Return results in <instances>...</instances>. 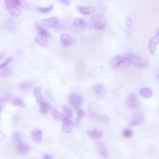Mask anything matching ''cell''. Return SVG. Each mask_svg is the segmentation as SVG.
Here are the masks:
<instances>
[{
	"label": "cell",
	"mask_w": 159,
	"mask_h": 159,
	"mask_svg": "<svg viewBox=\"0 0 159 159\" xmlns=\"http://www.w3.org/2000/svg\"><path fill=\"white\" fill-rule=\"evenodd\" d=\"M77 11L85 15H87L94 13L96 10L93 7H85L77 6L76 7Z\"/></svg>",
	"instance_id": "13"
},
{
	"label": "cell",
	"mask_w": 159,
	"mask_h": 159,
	"mask_svg": "<svg viewBox=\"0 0 159 159\" xmlns=\"http://www.w3.org/2000/svg\"><path fill=\"white\" fill-rule=\"evenodd\" d=\"M43 158L44 159H51L52 158L51 156L49 154H45L43 156Z\"/></svg>",
	"instance_id": "38"
},
{
	"label": "cell",
	"mask_w": 159,
	"mask_h": 159,
	"mask_svg": "<svg viewBox=\"0 0 159 159\" xmlns=\"http://www.w3.org/2000/svg\"><path fill=\"white\" fill-rule=\"evenodd\" d=\"M65 6L69 7L70 5V0H59Z\"/></svg>",
	"instance_id": "36"
},
{
	"label": "cell",
	"mask_w": 159,
	"mask_h": 159,
	"mask_svg": "<svg viewBox=\"0 0 159 159\" xmlns=\"http://www.w3.org/2000/svg\"><path fill=\"white\" fill-rule=\"evenodd\" d=\"M131 63L136 67L139 69H144L149 65L148 61L145 58L131 53H130Z\"/></svg>",
	"instance_id": "1"
},
{
	"label": "cell",
	"mask_w": 159,
	"mask_h": 159,
	"mask_svg": "<svg viewBox=\"0 0 159 159\" xmlns=\"http://www.w3.org/2000/svg\"><path fill=\"white\" fill-rule=\"evenodd\" d=\"M126 103L128 106L130 108L134 109L137 107L138 104L136 97L134 93H131L127 97Z\"/></svg>",
	"instance_id": "10"
},
{
	"label": "cell",
	"mask_w": 159,
	"mask_h": 159,
	"mask_svg": "<svg viewBox=\"0 0 159 159\" xmlns=\"http://www.w3.org/2000/svg\"><path fill=\"white\" fill-rule=\"evenodd\" d=\"M60 40L62 45L66 47L70 46L72 43L71 37L66 34H62L60 37Z\"/></svg>",
	"instance_id": "17"
},
{
	"label": "cell",
	"mask_w": 159,
	"mask_h": 159,
	"mask_svg": "<svg viewBox=\"0 0 159 159\" xmlns=\"http://www.w3.org/2000/svg\"><path fill=\"white\" fill-rule=\"evenodd\" d=\"M76 111L77 114V116L75 120L76 125H77L85 116V113L84 111L80 108L76 109Z\"/></svg>",
	"instance_id": "22"
},
{
	"label": "cell",
	"mask_w": 159,
	"mask_h": 159,
	"mask_svg": "<svg viewBox=\"0 0 159 159\" xmlns=\"http://www.w3.org/2000/svg\"><path fill=\"white\" fill-rule=\"evenodd\" d=\"M91 20L94 24H101L106 25L107 23L106 17L100 13H97L93 15L91 17Z\"/></svg>",
	"instance_id": "9"
},
{
	"label": "cell",
	"mask_w": 159,
	"mask_h": 159,
	"mask_svg": "<svg viewBox=\"0 0 159 159\" xmlns=\"http://www.w3.org/2000/svg\"><path fill=\"white\" fill-rule=\"evenodd\" d=\"M16 5L26 10H30L32 9L31 4L25 0H17Z\"/></svg>",
	"instance_id": "21"
},
{
	"label": "cell",
	"mask_w": 159,
	"mask_h": 159,
	"mask_svg": "<svg viewBox=\"0 0 159 159\" xmlns=\"http://www.w3.org/2000/svg\"><path fill=\"white\" fill-rule=\"evenodd\" d=\"M145 120V117L143 114L137 113L132 117L129 125L132 127H134L140 125L143 123Z\"/></svg>",
	"instance_id": "6"
},
{
	"label": "cell",
	"mask_w": 159,
	"mask_h": 159,
	"mask_svg": "<svg viewBox=\"0 0 159 159\" xmlns=\"http://www.w3.org/2000/svg\"><path fill=\"white\" fill-rule=\"evenodd\" d=\"M36 29L39 32V33L45 34L48 35L47 31L45 29L42 27L38 23H37L36 24Z\"/></svg>",
	"instance_id": "33"
},
{
	"label": "cell",
	"mask_w": 159,
	"mask_h": 159,
	"mask_svg": "<svg viewBox=\"0 0 159 159\" xmlns=\"http://www.w3.org/2000/svg\"><path fill=\"white\" fill-rule=\"evenodd\" d=\"M128 63V60L126 55L118 56L113 57L110 61L111 66L115 69L118 68L123 64Z\"/></svg>",
	"instance_id": "3"
},
{
	"label": "cell",
	"mask_w": 159,
	"mask_h": 159,
	"mask_svg": "<svg viewBox=\"0 0 159 159\" xmlns=\"http://www.w3.org/2000/svg\"><path fill=\"white\" fill-rule=\"evenodd\" d=\"M8 10L12 16L17 17L22 15V11L20 9L14 5H7Z\"/></svg>",
	"instance_id": "14"
},
{
	"label": "cell",
	"mask_w": 159,
	"mask_h": 159,
	"mask_svg": "<svg viewBox=\"0 0 159 159\" xmlns=\"http://www.w3.org/2000/svg\"><path fill=\"white\" fill-rule=\"evenodd\" d=\"M63 109L66 115L69 118L73 116V112L71 108L69 106L65 105L63 106Z\"/></svg>",
	"instance_id": "28"
},
{
	"label": "cell",
	"mask_w": 159,
	"mask_h": 159,
	"mask_svg": "<svg viewBox=\"0 0 159 159\" xmlns=\"http://www.w3.org/2000/svg\"><path fill=\"white\" fill-rule=\"evenodd\" d=\"M139 92L141 96L146 98H151L153 93V91L151 89L146 87L141 88Z\"/></svg>",
	"instance_id": "19"
},
{
	"label": "cell",
	"mask_w": 159,
	"mask_h": 159,
	"mask_svg": "<svg viewBox=\"0 0 159 159\" xmlns=\"http://www.w3.org/2000/svg\"><path fill=\"white\" fill-rule=\"evenodd\" d=\"M13 59V58L12 56L8 57L4 62L1 64V65H0V68H2L5 67L6 66L11 63Z\"/></svg>",
	"instance_id": "34"
},
{
	"label": "cell",
	"mask_w": 159,
	"mask_h": 159,
	"mask_svg": "<svg viewBox=\"0 0 159 159\" xmlns=\"http://www.w3.org/2000/svg\"><path fill=\"white\" fill-rule=\"evenodd\" d=\"M133 132L130 129L127 128L123 130V135L126 138H131L133 135Z\"/></svg>",
	"instance_id": "32"
},
{
	"label": "cell",
	"mask_w": 159,
	"mask_h": 159,
	"mask_svg": "<svg viewBox=\"0 0 159 159\" xmlns=\"http://www.w3.org/2000/svg\"><path fill=\"white\" fill-rule=\"evenodd\" d=\"M51 106L47 102L45 101H41L40 103V111L44 114L48 113L51 108Z\"/></svg>",
	"instance_id": "18"
},
{
	"label": "cell",
	"mask_w": 159,
	"mask_h": 159,
	"mask_svg": "<svg viewBox=\"0 0 159 159\" xmlns=\"http://www.w3.org/2000/svg\"><path fill=\"white\" fill-rule=\"evenodd\" d=\"M69 102L75 109L80 108L83 103V99L82 97L76 93H73L69 97Z\"/></svg>",
	"instance_id": "2"
},
{
	"label": "cell",
	"mask_w": 159,
	"mask_h": 159,
	"mask_svg": "<svg viewBox=\"0 0 159 159\" xmlns=\"http://www.w3.org/2000/svg\"><path fill=\"white\" fill-rule=\"evenodd\" d=\"M32 86L31 84L30 83H22L19 84V88L21 90L26 91L30 90Z\"/></svg>",
	"instance_id": "30"
},
{
	"label": "cell",
	"mask_w": 159,
	"mask_h": 159,
	"mask_svg": "<svg viewBox=\"0 0 159 159\" xmlns=\"http://www.w3.org/2000/svg\"><path fill=\"white\" fill-rule=\"evenodd\" d=\"M93 88L94 92L99 94L104 95L106 92V88L102 83L94 84Z\"/></svg>",
	"instance_id": "16"
},
{
	"label": "cell",
	"mask_w": 159,
	"mask_h": 159,
	"mask_svg": "<svg viewBox=\"0 0 159 159\" xmlns=\"http://www.w3.org/2000/svg\"><path fill=\"white\" fill-rule=\"evenodd\" d=\"M47 36V34L39 33L35 38V41L41 47H47L49 43Z\"/></svg>",
	"instance_id": "7"
},
{
	"label": "cell",
	"mask_w": 159,
	"mask_h": 159,
	"mask_svg": "<svg viewBox=\"0 0 159 159\" xmlns=\"http://www.w3.org/2000/svg\"><path fill=\"white\" fill-rule=\"evenodd\" d=\"M126 25L128 27L130 28L132 26V21L130 17H128L127 18L126 21Z\"/></svg>",
	"instance_id": "37"
},
{
	"label": "cell",
	"mask_w": 159,
	"mask_h": 159,
	"mask_svg": "<svg viewBox=\"0 0 159 159\" xmlns=\"http://www.w3.org/2000/svg\"><path fill=\"white\" fill-rule=\"evenodd\" d=\"M16 152L21 154L28 153L30 151L29 146L21 140L16 144Z\"/></svg>",
	"instance_id": "8"
},
{
	"label": "cell",
	"mask_w": 159,
	"mask_h": 159,
	"mask_svg": "<svg viewBox=\"0 0 159 159\" xmlns=\"http://www.w3.org/2000/svg\"><path fill=\"white\" fill-rule=\"evenodd\" d=\"M159 43V32L157 34L150 40L148 45L149 51L154 54L156 45Z\"/></svg>",
	"instance_id": "12"
},
{
	"label": "cell",
	"mask_w": 159,
	"mask_h": 159,
	"mask_svg": "<svg viewBox=\"0 0 159 159\" xmlns=\"http://www.w3.org/2000/svg\"><path fill=\"white\" fill-rule=\"evenodd\" d=\"M87 134L93 140H98L103 135L102 131L98 128H94L92 131H88Z\"/></svg>",
	"instance_id": "15"
},
{
	"label": "cell",
	"mask_w": 159,
	"mask_h": 159,
	"mask_svg": "<svg viewBox=\"0 0 159 159\" xmlns=\"http://www.w3.org/2000/svg\"><path fill=\"white\" fill-rule=\"evenodd\" d=\"M99 151L100 155L103 157L108 158L109 157V154L105 146L103 143L100 142L98 144Z\"/></svg>",
	"instance_id": "20"
},
{
	"label": "cell",
	"mask_w": 159,
	"mask_h": 159,
	"mask_svg": "<svg viewBox=\"0 0 159 159\" xmlns=\"http://www.w3.org/2000/svg\"><path fill=\"white\" fill-rule=\"evenodd\" d=\"M52 114L53 117L56 120H61L63 114L60 113L54 108H53L52 110Z\"/></svg>",
	"instance_id": "26"
},
{
	"label": "cell",
	"mask_w": 159,
	"mask_h": 159,
	"mask_svg": "<svg viewBox=\"0 0 159 159\" xmlns=\"http://www.w3.org/2000/svg\"><path fill=\"white\" fill-rule=\"evenodd\" d=\"M30 136L35 142L40 143L42 139V133L41 130L34 129L32 130L30 133Z\"/></svg>",
	"instance_id": "11"
},
{
	"label": "cell",
	"mask_w": 159,
	"mask_h": 159,
	"mask_svg": "<svg viewBox=\"0 0 159 159\" xmlns=\"http://www.w3.org/2000/svg\"><path fill=\"white\" fill-rule=\"evenodd\" d=\"M41 87H38L35 88L34 89V93L38 102H39L42 99L41 93Z\"/></svg>",
	"instance_id": "25"
},
{
	"label": "cell",
	"mask_w": 159,
	"mask_h": 159,
	"mask_svg": "<svg viewBox=\"0 0 159 159\" xmlns=\"http://www.w3.org/2000/svg\"><path fill=\"white\" fill-rule=\"evenodd\" d=\"M11 103L16 106L21 108H25L26 106V104L21 99L16 98L10 101Z\"/></svg>",
	"instance_id": "23"
},
{
	"label": "cell",
	"mask_w": 159,
	"mask_h": 159,
	"mask_svg": "<svg viewBox=\"0 0 159 159\" xmlns=\"http://www.w3.org/2000/svg\"><path fill=\"white\" fill-rule=\"evenodd\" d=\"M98 118L101 121L104 122V123H108L110 121V118L107 116H98Z\"/></svg>",
	"instance_id": "35"
},
{
	"label": "cell",
	"mask_w": 159,
	"mask_h": 159,
	"mask_svg": "<svg viewBox=\"0 0 159 159\" xmlns=\"http://www.w3.org/2000/svg\"><path fill=\"white\" fill-rule=\"evenodd\" d=\"M53 5L52 4L46 8L38 7V10L40 12L43 14H46L50 12L52 10Z\"/></svg>",
	"instance_id": "31"
},
{
	"label": "cell",
	"mask_w": 159,
	"mask_h": 159,
	"mask_svg": "<svg viewBox=\"0 0 159 159\" xmlns=\"http://www.w3.org/2000/svg\"><path fill=\"white\" fill-rule=\"evenodd\" d=\"M62 120L64 122V124L62 127V130L64 133H70L72 131L74 128V123L66 115Z\"/></svg>",
	"instance_id": "5"
},
{
	"label": "cell",
	"mask_w": 159,
	"mask_h": 159,
	"mask_svg": "<svg viewBox=\"0 0 159 159\" xmlns=\"http://www.w3.org/2000/svg\"><path fill=\"white\" fill-rule=\"evenodd\" d=\"M86 25V22L83 19L77 18L75 19L73 22L74 27L77 28L80 26H84Z\"/></svg>",
	"instance_id": "27"
},
{
	"label": "cell",
	"mask_w": 159,
	"mask_h": 159,
	"mask_svg": "<svg viewBox=\"0 0 159 159\" xmlns=\"http://www.w3.org/2000/svg\"><path fill=\"white\" fill-rule=\"evenodd\" d=\"M158 79H159V75H158Z\"/></svg>",
	"instance_id": "39"
},
{
	"label": "cell",
	"mask_w": 159,
	"mask_h": 159,
	"mask_svg": "<svg viewBox=\"0 0 159 159\" xmlns=\"http://www.w3.org/2000/svg\"><path fill=\"white\" fill-rule=\"evenodd\" d=\"M1 72V75L4 77H8L11 76L13 74L12 69L9 67L4 68Z\"/></svg>",
	"instance_id": "24"
},
{
	"label": "cell",
	"mask_w": 159,
	"mask_h": 159,
	"mask_svg": "<svg viewBox=\"0 0 159 159\" xmlns=\"http://www.w3.org/2000/svg\"><path fill=\"white\" fill-rule=\"evenodd\" d=\"M12 140L13 142L16 144L22 140L20 134L18 132H14L12 134Z\"/></svg>",
	"instance_id": "29"
},
{
	"label": "cell",
	"mask_w": 159,
	"mask_h": 159,
	"mask_svg": "<svg viewBox=\"0 0 159 159\" xmlns=\"http://www.w3.org/2000/svg\"><path fill=\"white\" fill-rule=\"evenodd\" d=\"M41 23L46 28H54L56 27L58 25V20L56 17H52L47 19L42 20Z\"/></svg>",
	"instance_id": "4"
}]
</instances>
